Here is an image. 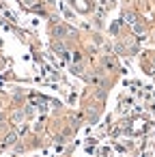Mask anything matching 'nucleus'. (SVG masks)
<instances>
[{
    "instance_id": "obj_1",
    "label": "nucleus",
    "mask_w": 155,
    "mask_h": 157,
    "mask_svg": "<svg viewBox=\"0 0 155 157\" xmlns=\"http://www.w3.org/2000/svg\"><path fill=\"white\" fill-rule=\"evenodd\" d=\"M67 33L76 35V33H73V30H69L67 26H54V28H52V35H54L56 39H65V35H67Z\"/></svg>"
},
{
    "instance_id": "obj_2",
    "label": "nucleus",
    "mask_w": 155,
    "mask_h": 157,
    "mask_svg": "<svg viewBox=\"0 0 155 157\" xmlns=\"http://www.w3.org/2000/svg\"><path fill=\"white\" fill-rule=\"evenodd\" d=\"M15 140H17V136H15V133H9V136L5 138V144H13Z\"/></svg>"
},
{
    "instance_id": "obj_3",
    "label": "nucleus",
    "mask_w": 155,
    "mask_h": 157,
    "mask_svg": "<svg viewBox=\"0 0 155 157\" xmlns=\"http://www.w3.org/2000/svg\"><path fill=\"white\" fill-rule=\"evenodd\" d=\"M0 121H5V114H2V112H0Z\"/></svg>"
},
{
    "instance_id": "obj_4",
    "label": "nucleus",
    "mask_w": 155,
    "mask_h": 157,
    "mask_svg": "<svg viewBox=\"0 0 155 157\" xmlns=\"http://www.w3.org/2000/svg\"><path fill=\"white\" fill-rule=\"evenodd\" d=\"M24 2H33V0H24Z\"/></svg>"
},
{
    "instance_id": "obj_5",
    "label": "nucleus",
    "mask_w": 155,
    "mask_h": 157,
    "mask_svg": "<svg viewBox=\"0 0 155 157\" xmlns=\"http://www.w3.org/2000/svg\"><path fill=\"white\" fill-rule=\"evenodd\" d=\"M153 39H155V37H153Z\"/></svg>"
}]
</instances>
